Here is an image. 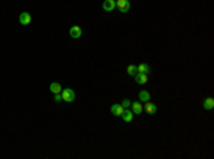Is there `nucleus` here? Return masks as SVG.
Listing matches in <instances>:
<instances>
[{"label":"nucleus","instance_id":"obj_1","mask_svg":"<svg viewBox=\"0 0 214 159\" xmlns=\"http://www.w3.org/2000/svg\"><path fill=\"white\" fill-rule=\"evenodd\" d=\"M61 99H63L64 102L70 103L76 99V93H74L73 89H64V90H61Z\"/></svg>","mask_w":214,"mask_h":159},{"label":"nucleus","instance_id":"obj_2","mask_svg":"<svg viewBox=\"0 0 214 159\" xmlns=\"http://www.w3.org/2000/svg\"><path fill=\"white\" fill-rule=\"evenodd\" d=\"M116 7L121 12V13H127V12L130 10V2L129 0H117Z\"/></svg>","mask_w":214,"mask_h":159},{"label":"nucleus","instance_id":"obj_3","mask_svg":"<svg viewBox=\"0 0 214 159\" xmlns=\"http://www.w3.org/2000/svg\"><path fill=\"white\" fill-rule=\"evenodd\" d=\"M19 22H20V25H23V26H29L32 23V14L29 13V12H23V13H20V16H19Z\"/></svg>","mask_w":214,"mask_h":159},{"label":"nucleus","instance_id":"obj_4","mask_svg":"<svg viewBox=\"0 0 214 159\" xmlns=\"http://www.w3.org/2000/svg\"><path fill=\"white\" fill-rule=\"evenodd\" d=\"M110 110H112V113L114 116H121L124 113V110H126V108H124L121 103H114V105L110 108Z\"/></svg>","mask_w":214,"mask_h":159},{"label":"nucleus","instance_id":"obj_5","mask_svg":"<svg viewBox=\"0 0 214 159\" xmlns=\"http://www.w3.org/2000/svg\"><path fill=\"white\" fill-rule=\"evenodd\" d=\"M146 112L148 113V115H154L156 112H157V106L154 105V103H151L150 100H147V102H144V108H143Z\"/></svg>","mask_w":214,"mask_h":159},{"label":"nucleus","instance_id":"obj_6","mask_svg":"<svg viewBox=\"0 0 214 159\" xmlns=\"http://www.w3.org/2000/svg\"><path fill=\"white\" fill-rule=\"evenodd\" d=\"M81 35H83V30L80 29V26H73V27L70 29V36L73 39H79Z\"/></svg>","mask_w":214,"mask_h":159},{"label":"nucleus","instance_id":"obj_7","mask_svg":"<svg viewBox=\"0 0 214 159\" xmlns=\"http://www.w3.org/2000/svg\"><path fill=\"white\" fill-rule=\"evenodd\" d=\"M136 82L139 85H144V83H147L148 80V75L147 73H136Z\"/></svg>","mask_w":214,"mask_h":159},{"label":"nucleus","instance_id":"obj_8","mask_svg":"<svg viewBox=\"0 0 214 159\" xmlns=\"http://www.w3.org/2000/svg\"><path fill=\"white\" fill-rule=\"evenodd\" d=\"M114 7H116V2H114V0H104V2H103V9H104L106 12L114 10Z\"/></svg>","mask_w":214,"mask_h":159},{"label":"nucleus","instance_id":"obj_9","mask_svg":"<svg viewBox=\"0 0 214 159\" xmlns=\"http://www.w3.org/2000/svg\"><path fill=\"white\" fill-rule=\"evenodd\" d=\"M131 110H133V113L140 115V113L143 112V103H140V102H131Z\"/></svg>","mask_w":214,"mask_h":159},{"label":"nucleus","instance_id":"obj_10","mask_svg":"<svg viewBox=\"0 0 214 159\" xmlns=\"http://www.w3.org/2000/svg\"><path fill=\"white\" fill-rule=\"evenodd\" d=\"M151 72V67L148 66L147 63H141V65H139L137 66V73H150Z\"/></svg>","mask_w":214,"mask_h":159},{"label":"nucleus","instance_id":"obj_11","mask_svg":"<svg viewBox=\"0 0 214 159\" xmlns=\"http://www.w3.org/2000/svg\"><path fill=\"white\" fill-rule=\"evenodd\" d=\"M203 108L206 110H211L214 108V99L213 98H207V99L203 102Z\"/></svg>","mask_w":214,"mask_h":159},{"label":"nucleus","instance_id":"obj_12","mask_svg":"<svg viewBox=\"0 0 214 159\" xmlns=\"http://www.w3.org/2000/svg\"><path fill=\"white\" fill-rule=\"evenodd\" d=\"M61 90H63V89H61L60 83H57V82H53L52 85H50V92L54 93V95H56V93H61Z\"/></svg>","mask_w":214,"mask_h":159},{"label":"nucleus","instance_id":"obj_13","mask_svg":"<svg viewBox=\"0 0 214 159\" xmlns=\"http://www.w3.org/2000/svg\"><path fill=\"white\" fill-rule=\"evenodd\" d=\"M133 116H134V113H133V110H124V113L121 115V118H123V120L124 122H131L133 120Z\"/></svg>","mask_w":214,"mask_h":159},{"label":"nucleus","instance_id":"obj_14","mask_svg":"<svg viewBox=\"0 0 214 159\" xmlns=\"http://www.w3.org/2000/svg\"><path fill=\"white\" fill-rule=\"evenodd\" d=\"M139 98H140L141 102H147V100H150V93L147 92V90H141L140 93H139Z\"/></svg>","mask_w":214,"mask_h":159},{"label":"nucleus","instance_id":"obj_15","mask_svg":"<svg viewBox=\"0 0 214 159\" xmlns=\"http://www.w3.org/2000/svg\"><path fill=\"white\" fill-rule=\"evenodd\" d=\"M127 73H129L130 76H134V75L137 73V66L136 65H130V66L127 67Z\"/></svg>","mask_w":214,"mask_h":159},{"label":"nucleus","instance_id":"obj_16","mask_svg":"<svg viewBox=\"0 0 214 159\" xmlns=\"http://www.w3.org/2000/svg\"><path fill=\"white\" fill-rule=\"evenodd\" d=\"M121 105H123L124 108H126V109H127V108H129V106H131V102H130L129 99H124L123 102H121Z\"/></svg>","mask_w":214,"mask_h":159},{"label":"nucleus","instance_id":"obj_17","mask_svg":"<svg viewBox=\"0 0 214 159\" xmlns=\"http://www.w3.org/2000/svg\"><path fill=\"white\" fill-rule=\"evenodd\" d=\"M54 100H56V102H61V93H56V95H54Z\"/></svg>","mask_w":214,"mask_h":159}]
</instances>
